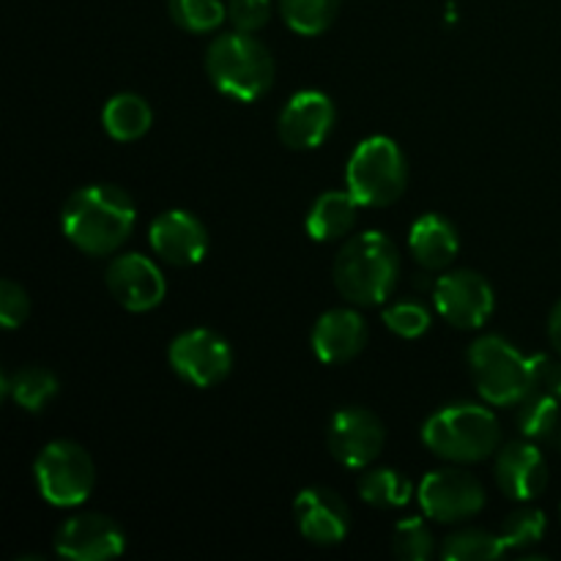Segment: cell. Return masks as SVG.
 I'll use <instances>...</instances> for the list:
<instances>
[{"mask_svg": "<svg viewBox=\"0 0 561 561\" xmlns=\"http://www.w3.org/2000/svg\"><path fill=\"white\" fill-rule=\"evenodd\" d=\"M3 392L14 400L20 409L38 414L53 403L58 394V378L44 367H22V370L11 373L3 378Z\"/></svg>", "mask_w": 561, "mask_h": 561, "instance_id": "22", "label": "cell"}, {"mask_svg": "<svg viewBox=\"0 0 561 561\" xmlns=\"http://www.w3.org/2000/svg\"><path fill=\"white\" fill-rule=\"evenodd\" d=\"M107 288L121 307L129 312H148L162 305L168 285L153 261L140 252L118 255L107 268Z\"/></svg>", "mask_w": 561, "mask_h": 561, "instance_id": "12", "label": "cell"}, {"mask_svg": "<svg viewBox=\"0 0 561 561\" xmlns=\"http://www.w3.org/2000/svg\"><path fill=\"white\" fill-rule=\"evenodd\" d=\"M153 124V113L148 102L137 93H118L102 110V126L113 140L131 142L140 140Z\"/></svg>", "mask_w": 561, "mask_h": 561, "instance_id": "21", "label": "cell"}, {"mask_svg": "<svg viewBox=\"0 0 561 561\" xmlns=\"http://www.w3.org/2000/svg\"><path fill=\"white\" fill-rule=\"evenodd\" d=\"M537 389H546L561 403V359H548L540 354L537 362Z\"/></svg>", "mask_w": 561, "mask_h": 561, "instance_id": "33", "label": "cell"}, {"mask_svg": "<svg viewBox=\"0 0 561 561\" xmlns=\"http://www.w3.org/2000/svg\"><path fill=\"white\" fill-rule=\"evenodd\" d=\"M33 474H36L38 493L53 507H77V504H82L91 496L93 480H96L91 455L75 442L47 444L38 453Z\"/></svg>", "mask_w": 561, "mask_h": 561, "instance_id": "7", "label": "cell"}, {"mask_svg": "<svg viewBox=\"0 0 561 561\" xmlns=\"http://www.w3.org/2000/svg\"><path fill=\"white\" fill-rule=\"evenodd\" d=\"M170 367L175 376L197 389L217 387L233 367V351L211 329H190L170 343Z\"/></svg>", "mask_w": 561, "mask_h": 561, "instance_id": "8", "label": "cell"}, {"mask_svg": "<svg viewBox=\"0 0 561 561\" xmlns=\"http://www.w3.org/2000/svg\"><path fill=\"white\" fill-rule=\"evenodd\" d=\"M345 184L359 206H392L409 184V164L403 151L389 137H367L351 153Z\"/></svg>", "mask_w": 561, "mask_h": 561, "instance_id": "6", "label": "cell"}, {"mask_svg": "<svg viewBox=\"0 0 561 561\" xmlns=\"http://www.w3.org/2000/svg\"><path fill=\"white\" fill-rule=\"evenodd\" d=\"M507 553L502 535H491L482 529H463L447 537L442 557L447 561H491Z\"/></svg>", "mask_w": 561, "mask_h": 561, "instance_id": "26", "label": "cell"}, {"mask_svg": "<svg viewBox=\"0 0 561 561\" xmlns=\"http://www.w3.org/2000/svg\"><path fill=\"white\" fill-rule=\"evenodd\" d=\"M279 5L288 27L299 36L323 33L340 11V0H279Z\"/></svg>", "mask_w": 561, "mask_h": 561, "instance_id": "25", "label": "cell"}, {"mask_svg": "<svg viewBox=\"0 0 561 561\" xmlns=\"http://www.w3.org/2000/svg\"><path fill=\"white\" fill-rule=\"evenodd\" d=\"M496 482L515 502H531L548 485V466L535 442H510L496 455Z\"/></svg>", "mask_w": 561, "mask_h": 561, "instance_id": "17", "label": "cell"}, {"mask_svg": "<svg viewBox=\"0 0 561 561\" xmlns=\"http://www.w3.org/2000/svg\"><path fill=\"white\" fill-rule=\"evenodd\" d=\"M411 482L400 471L376 469L367 471L359 480V496L365 504H373L378 510H400L411 502Z\"/></svg>", "mask_w": 561, "mask_h": 561, "instance_id": "24", "label": "cell"}, {"mask_svg": "<svg viewBox=\"0 0 561 561\" xmlns=\"http://www.w3.org/2000/svg\"><path fill=\"white\" fill-rule=\"evenodd\" d=\"M329 453L345 469H367L381 455L387 433L381 420L365 409H340L329 422Z\"/></svg>", "mask_w": 561, "mask_h": 561, "instance_id": "11", "label": "cell"}, {"mask_svg": "<svg viewBox=\"0 0 561 561\" xmlns=\"http://www.w3.org/2000/svg\"><path fill=\"white\" fill-rule=\"evenodd\" d=\"M409 247H411V255L414 261L420 263L422 268H436L449 266L458 255V230L449 219L438 217V214H425V217L416 219L411 225V233H409Z\"/></svg>", "mask_w": 561, "mask_h": 561, "instance_id": "19", "label": "cell"}, {"mask_svg": "<svg viewBox=\"0 0 561 561\" xmlns=\"http://www.w3.org/2000/svg\"><path fill=\"white\" fill-rule=\"evenodd\" d=\"M561 425V403L546 389H535L518 403V431L540 444L551 442Z\"/></svg>", "mask_w": 561, "mask_h": 561, "instance_id": "23", "label": "cell"}, {"mask_svg": "<svg viewBox=\"0 0 561 561\" xmlns=\"http://www.w3.org/2000/svg\"><path fill=\"white\" fill-rule=\"evenodd\" d=\"M356 208L359 203L351 192H327L312 203L310 214H307V233L321 244L343 239L356 225Z\"/></svg>", "mask_w": 561, "mask_h": 561, "instance_id": "20", "label": "cell"}, {"mask_svg": "<svg viewBox=\"0 0 561 561\" xmlns=\"http://www.w3.org/2000/svg\"><path fill=\"white\" fill-rule=\"evenodd\" d=\"M420 504L427 518L438 524H458L474 518L485 507V488L466 471H431L420 482Z\"/></svg>", "mask_w": 561, "mask_h": 561, "instance_id": "10", "label": "cell"}, {"mask_svg": "<svg viewBox=\"0 0 561 561\" xmlns=\"http://www.w3.org/2000/svg\"><path fill=\"white\" fill-rule=\"evenodd\" d=\"M170 20L186 33H211L228 16L222 0H168Z\"/></svg>", "mask_w": 561, "mask_h": 561, "instance_id": "27", "label": "cell"}, {"mask_svg": "<svg viewBox=\"0 0 561 561\" xmlns=\"http://www.w3.org/2000/svg\"><path fill=\"white\" fill-rule=\"evenodd\" d=\"M367 345V323L356 310H329L312 329V351L327 365H343L362 354Z\"/></svg>", "mask_w": 561, "mask_h": 561, "instance_id": "18", "label": "cell"}, {"mask_svg": "<svg viewBox=\"0 0 561 561\" xmlns=\"http://www.w3.org/2000/svg\"><path fill=\"white\" fill-rule=\"evenodd\" d=\"M27 312H31V299H27L25 288L3 279L0 283V323L5 329H20L27 321Z\"/></svg>", "mask_w": 561, "mask_h": 561, "instance_id": "31", "label": "cell"}, {"mask_svg": "<svg viewBox=\"0 0 561 561\" xmlns=\"http://www.w3.org/2000/svg\"><path fill=\"white\" fill-rule=\"evenodd\" d=\"M334 126V104L321 91H299L279 113V140L294 151L318 148Z\"/></svg>", "mask_w": 561, "mask_h": 561, "instance_id": "14", "label": "cell"}, {"mask_svg": "<svg viewBox=\"0 0 561 561\" xmlns=\"http://www.w3.org/2000/svg\"><path fill=\"white\" fill-rule=\"evenodd\" d=\"M436 310L449 327L455 329H480L491 321L496 310V296L491 283L471 268L449 272L438 277L433 288Z\"/></svg>", "mask_w": 561, "mask_h": 561, "instance_id": "9", "label": "cell"}, {"mask_svg": "<svg viewBox=\"0 0 561 561\" xmlns=\"http://www.w3.org/2000/svg\"><path fill=\"white\" fill-rule=\"evenodd\" d=\"M537 356H524L502 337H480L469 348V370L474 387L488 403L518 405L537 389Z\"/></svg>", "mask_w": 561, "mask_h": 561, "instance_id": "5", "label": "cell"}, {"mask_svg": "<svg viewBox=\"0 0 561 561\" xmlns=\"http://www.w3.org/2000/svg\"><path fill=\"white\" fill-rule=\"evenodd\" d=\"M206 71L214 88L239 102H255L274 82L272 53L244 31L214 38L206 53Z\"/></svg>", "mask_w": 561, "mask_h": 561, "instance_id": "4", "label": "cell"}, {"mask_svg": "<svg viewBox=\"0 0 561 561\" xmlns=\"http://www.w3.org/2000/svg\"><path fill=\"white\" fill-rule=\"evenodd\" d=\"M334 285L351 305H383L392 296L400 274L398 247L378 230L354 236L334 257Z\"/></svg>", "mask_w": 561, "mask_h": 561, "instance_id": "2", "label": "cell"}, {"mask_svg": "<svg viewBox=\"0 0 561 561\" xmlns=\"http://www.w3.org/2000/svg\"><path fill=\"white\" fill-rule=\"evenodd\" d=\"M433 535L422 518H405L400 520L394 529L392 551L394 557L405 561H427L433 557Z\"/></svg>", "mask_w": 561, "mask_h": 561, "instance_id": "29", "label": "cell"}, {"mask_svg": "<svg viewBox=\"0 0 561 561\" xmlns=\"http://www.w3.org/2000/svg\"><path fill=\"white\" fill-rule=\"evenodd\" d=\"M499 420L474 403L447 405L422 427V442L433 455L453 463H480L499 447Z\"/></svg>", "mask_w": 561, "mask_h": 561, "instance_id": "3", "label": "cell"}, {"mask_svg": "<svg viewBox=\"0 0 561 561\" xmlns=\"http://www.w3.org/2000/svg\"><path fill=\"white\" fill-rule=\"evenodd\" d=\"M383 323L398 337L416 340L431 329V312L422 305H416V301H400V305H392L383 310Z\"/></svg>", "mask_w": 561, "mask_h": 561, "instance_id": "30", "label": "cell"}, {"mask_svg": "<svg viewBox=\"0 0 561 561\" xmlns=\"http://www.w3.org/2000/svg\"><path fill=\"white\" fill-rule=\"evenodd\" d=\"M272 16V0H230L228 20L233 22L236 31L255 33Z\"/></svg>", "mask_w": 561, "mask_h": 561, "instance_id": "32", "label": "cell"}, {"mask_svg": "<svg viewBox=\"0 0 561 561\" xmlns=\"http://www.w3.org/2000/svg\"><path fill=\"white\" fill-rule=\"evenodd\" d=\"M548 518L542 510L537 507H520L504 520L502 540L507 551H526V548L537 546L546 537Z\"/></svg>", "mask_w": 561, "mask_h": 561, "instance_id": "28", "label": "cell"}, {"mask_svg": "<svg viewBox=\"0 0 561 561\" xmlns=\"http://www.w3.org/2000/svg\"><path fill=\"white\" fill-rule=\"evenodd\" d=\"M148 241L153 252L173 266H195L208 252L206 225L181 208L159 214L148 230Z\"/></svg>", "mask_w": 561, "mask_h": 561, "instance_id": "15", "label": "cell"}, {"mask_svg": "<svg viewBox=\"0 0 561 561\" xmlns=\"http://www.w3.org/2000/svg\"><path fill=\"white\" fill-rule=\"evenodd\" d=\"M294 518L301 537L316 546H337L348 537L351 513L343 499L329 488H307L296 496Z\"/></svg>", "mask_w": 561, "mask_h": 561, "instance_id": "16", "label": "cell"}, {"mask_svg": "<svg viewBox=\"0 0 561 561\" xmlns=\"http://www.w3.org/2000/svg\"><path fill=\"white\" fill-rule=\"evenodd\" d=\"M124 531L104 515H75L55 535V551L69 561H107L124 553Z\"/></svg>", "mask_w": 561, "mask_h": 561, "instance_id": "13", "label": "cell"}, {"mask_svg": "<svg viewBox=\"0 0 561 561\" xmlns=\"http://www.w3.org/2000/svg\"><path fill=\"white\" fill-rule=\"evenodd\" d=\"M60 228L85 255H110L135 228V203L118 186H82L66 201Z\"/></svg>", "mask_w": 561, "mask_h": 561, "instance_id": "1", "label": "cell"}, {"mask_svg": "<svg viewBox=\"0 0 561 561\" xmlns=\"http://www.w3.org/2000/svg\"><path fill=\"white\" fill-rule=\"evenodd\" d=\"M548 337H551L553 348H557V354L561 356V299L553 305L551 318H548Z\"/></svg>", "mask_w": 561, "mask_h": 561, "instance_id": "34", "label": "cell"}]
</instances>
